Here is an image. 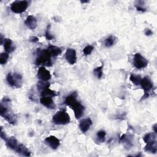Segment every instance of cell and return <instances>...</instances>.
Wrapping results in <instances>:
<instances>
[{
    "mask_svg": "<svg viewBox=\"0 0 157 157\" xmlns=\"http://www.w3.org/2000/svg\"><path fill=\"white\" fill-rule=\"evenodd\" d=\"M36 55L35 64L37 66L44 65L48 67L52 66V56L47 49L37 48L36 50Z\"/></svg>",
    "mask_w": 157,
    "mask_h": 157,
    "instance_id": "obj_1",
    "label": "cell"
},
{
    "mask_svg": "<svg viewBox=\"0 0 157 157\" xmlns=\"http://www.w3.org/2000/svg\"><path fill=\"white\" fill-rule=\"evenodd\" d=\"M70 117L65 110L58 111L52 117V121L57 125H65L70 122Z\"/></svg>",
    "mask_w": 157,
    "mask_h": 157,
    "instance_id": "obj_2",
    "label": "cell"
},
{
    "mask_svg": "<svg viewBox=\"0 0 157 157\" xmlns=\"http://www.w3.org/2000/svg\"><path fill=\"white\" fill-rule=\"evenodd\" d=\"M6 80L8 84L16 88H20L22 85L23 77L19 73L9 72L6 75Z\"/></svg>",
    "mask_w": 157,
    "mask_h": 157,
    "instance_id": "obj_3",
    "label": "cell"
},
{
    "mask_svg": "<svg viewBox=\"0 0 157 157\" xmlns=\"http://www.w3.org/2000/svg\"><path fill=\"white\" fill-rule=\"evenodd\" d=\"M28 7V2L26 1H15L10 5L11 10L15 13H21Z\"/></svg>",
    "mask_w": 157,
    "mask_h": 157,
    "instance_id": "obj_4",
    "label": "cell"
},
{
    "mask_svg": "<svg viewBox=\"0 0 157 157\" xmlns=\"http://www.w3.org/2000/svg\"><path fill=\"white\" fill-rule=\"evenodd\" d=\"M133 65L137 69H143L147 66L148 61L142 55L137 53L133 58Z\"/></svg>",
    "mask_w": 157,
    "mask_h": 157,
    "instance_id": "obj_5",
    "label": "cell"
},
{
    "mask_svg": "<svg viewBox=\"0 0 157 157\" xmlns=\"http://www.w3.org/2000/svg\"><path fill=\"white\" fill-rule=\"evenodd\" d=\"M69 107L73 110L76 119H79L82 117L84 113L85 107L80 102L76 100Z\"/></svg>",
    "mask_w": 157,
    "mask_h": 157,
    "instance_id": "obj_6",
    "label": "cell"
},
{
    "mask_svg": "<svg viewBox=\"0 0 157 157\" xmlns=\"http://www.w3.org/2000/svg\"><path fill=\"white\" fill-rule=\"evenodd\" d=\"M139 85L141 86L142 88L144 90V93L149 94V91L153 87V82H152L151 78L148 76H145V77L142 78Z\"/></svg>",
    "mask_w": 157,
    "mask_h": 157,
    "instance_id": "obj_7",
    "label": "cell"
},
{
    "mask_svg": "<svg viewBox=\"0 0 157 157\" xmlns=\"http://www.w3.org/2000/svg\"><path fill=\"white\" fill-rule=\"evenodd\" d=\"M37 78L43 82H47L51 78V74L49 71L45 69L44 66L40 67L37 73Z\"/></svg>",
    "mask_w": 157,
    "mask_h": 157,
    "instance_id": "obj_8",
    "label": "cell"
},
{
    "mask_svg": "<svg viewBox=\"0 0 157 157\" xmlns=\"http://www.w3.org/2000/svg\"><path fill=\"white\" fill-rule=\"evenodd\" d=\"M44 141L45 143L53 150H56L60 145V140L55 136L47 137Z\"/></svg>",
    "mask_w": 157,
    "mask_h": 157,
    "instance_id": "obj_9",
    "label": "cell"
},
{
    "mask_svg": "<svg viewBox=\"0 0 157 157\" xmlns=\"http://www.w3.org/2000/svg\"><path fill=\"white\" fill-rule=\"evenodd\" d=\"M65 57L67 61L70 64H74L77 61V55L75 50L71 48H67L65 53Z\"/></svg>",
    "mask_w": 157,
    "mask_h": 157,
    "instance_id": "obj_10",
    "label": "cell"
},
{
    "mask_svg": "<svg viewBox=\"0 0 157 157\" xmlns=\"http://www.w3.org/2000/svg\"><path fill=\"white\" fill-rule=\"evenodd\" d=\"M40 102L48 109H53L56 108V105L53 100L52 97L41 96L40 98Z\"/></svg>",
    "mask_w": 157,
    "mask_h": 157,
    "instance_id": "obj_11",
    "label": "cell"
},
{
    "mask_svg": "<svg viewBox=\"0 0 157 157\" xmlns=\"http://www.w3.org/2000/svg\"><path fill=\"white\" fill-rule=\"evenodd\" d=\"M92 124L93 122L90 118H83L81 120L79 123V128L82 132L85 133L90 129Z\"/></svg>",
    "mask_w": 157,
    "mask_h": 157,
    "instance_id": "obj_12",
    "label": "cell"
},
{
    "mask_svg": "<svg viewBox=\"0 0 157 157\" xmlns=\"http://www.w3.org/2000/svg\"><path fill=\"white\" fill-rule=\"evenodd\" d=\"M6 121L12 124H15L17 122V116L10 112L9 109L2 115H1Z\"/></svg>",
    "mask_w": 157,
    "mask_h": 157,
    "instance_id": "obj_13",
    "label": "cell"
},
{
    "mask_svg": "<svg viewBox=\"0 0 157 157\" xmlns=\"http://www.w3.org/2000/svg\"><path fill=\"white\" fill-rule=\"evenodd\" d=\"M25 25L30 29H34L37 27V20L33 15H29L25 21Z\"/></svg>",
    "mask_w": 157,
    "mask_h": 157,
    "instance_id": "obj_14",
    "label": "cell"
},
{
    "mask_svg": "<svg viewBox=\"0 0 157 157\" xmlns=\"http://www.w3.org/2000/svg\"><path fill=\"white\" fill-rule=\"evenodd\" d=\"M4 48L6 51V52L9 53L15 50V46L13 45V42L11 39L8 38H5L4 42Z\"/></svg>",
    "mask_w": 157,
    "mask_h": 157,
    "instance_id": "obj_15",
    "label": "cell"
},
{
    "mask_svg": "<svg viewBox=\"0 0 157 157\" xmlns=\"http://www.w3.org/2000/svg\"><path fill=\"white\" fill-rule=\"evenodd\" d=\"M6 145L7 146L13 150H16L17 148H18L19 144H18V141L16 139V138L13 136H12L8 139H7V140H6Z\"/></svg>",
    "mask_w": 157,
    "mask_h": 157,
    "instance_id": "obj_16",
    "label": "cell"
},
{
    "mask_svg": "<svg viewBox=\"0 0 157 157\" xmlns=\"http://www.w3.org/2000/svg\"><path fill=\"white\" fill-rule=\"evenodd\" d=\"M48 52L50 53L52 57H55L58 56L62 53V50L59 47H58L55 45H49L47 48Z\"/></svg>",
    "mask_w": 157,
    "mask_h": 157,
    "instance_id": "obj_17",
    "label": "cell"
},
{
    "mask_svg": "<svg viewBox=\"0 0 157 157\" xmlns=\"http://www.w3.org/2000/svg\"><path fill=\"white\" fill-rule=\"evenodd\" d=\"M120 142L123 143L125 145L126 148H129L132 147V144L131 141V136H127L126 134H123L120 138Z\"/></svg>",
    "mask_w": 157,
    "mask_h": 157,
    "instance_id": "obj_18",
    "label": "cell"
},
{
    "mask_svg": "<svg viewBox=\"0 0 157 157\" xmlns=\"http://www.w3.org/2000/svg\"><path fill=\"white\" fill-rule=\"evenodd\" d=\"M17 153H18L20 155L25 156H29L31 155L30 151L28 150V149L23 144H19L18 148L15 150Z\"/></svg>",
    "mask_w": 157,
    "mask_h": 157,
    "instance_id": "obj_19",
    "label": "cell"
},
{
    "mask_svg": "<svg viewBox=\"0 0 157 157\" xmlns=\"http://www.w3.org/2000/svg\"><path fill=\"white\" fill-rule=\"evenodd\" d=\"M145 151L150 152L151 153H156L157 151V142L155 141L153 142L146 144V145L144 147Z\"/></svg>",
    "mask_w": 157,
    "mask_h": 157,
    "instance_id": "obj_20",
    "label": "cell"
},
{
    "mask_svg": "<svg viewBox=\"0 0 157 157\" xmlns=\"http://www.w3.org/2000/svg\"><path fill=\"white\" fill-rule=\"evenodd\" d=\"M49 86H50V85H48L42 91L40 92L41 96H50L53 98L56 96L58 94V93L56 91L50 90L49 88Z\"/></svg>",
    "mask_w": 157,
    "mask_h": 157,
    "instance_id": "obj_21",
    "label": "cell"
},
{
    "mask_svg": "<svg viewBox=\"0 0 157 157\" xmlns=\"http://www.w3.org/2000/svg\"><path fill=\"white\" fill-rule=\"evenodd\" d=\"M155 132H149L146 134L144 137V141L146 143V144H148V143H151V142H153L156 140V136Z\"/></svg>",
    "mask_w": 157,
    "mask_h": 157,
    "instance_id": "obj_22",
    "label": "cell"
},
{
    "mask_svg": "<svg viewBox=\"0 0 157 157\" xmlns=\"http://www.w3.org/2000/svg\"><path fill=\"white\" fill-rule=\"evenodd\" d=\"M142 77L140 75H136L134 74H131L129 77L130 81L133 83L135 85H139Z\"/></svg>",
    "mask_w": 157,
    "mask_h": 157,
    "instance_id": "obj_23",
    "label": "cell"
},
{
    "mask_svg": "<svg viewBox=\"0 0 157 157\" xmlns=\"http://www.w3.org/2000/svg\"><path fill=\"white\" fill-rule=\"evenodd\" d=\"M115 42V37L113 36H110L105 39L104 45L106 47H112Z\"/></svg>",
    "mask_w": 157,
    "mask_h": 157,
    "instance_id": "obj_24",
    "label": "cell"
},
{
    "mask_svg": "<svg viewBox=\"0 0 157 157\" xmlns=\"http://www.w3.org/2000/svg\"><path fill=\"white\" fill-rule=\"evenodd\" d=\"M106 132L104 130H100L97 132L96 134V139L99 142H103L105 140Z\"/></svg>",
    "mask_w": 157,
    "mask_h": 157,
    "instance_id": "obj_25",
    "label": "cell"
},
{
    "mask_svg": "<svg viewBox=\"0 0 157 157\" xmlns=\"http://www.w3.org/2000/svg\"><path fill=\"white\" fill-rule=\"evenodd\" d=\"M102 68H103V65H101V66L97 67L94 69L93 70V73L98 78L100 79L102 77L103 75V72H102Z\"/></svg>",
    "mask_w": 157,
    "mask_h": 157,
    "instance_id": "obj_26",
    "label": "cell"
},
{
    "mask_svg": "<svg viewBox=\"0 0 157 157\" xmlns=\"http://www.w3.org/2000/svg\"><path fill=\"white\" fill-rule=\"evenodd\" d=\"M9 57V55L7 52H4L1 53L0 54V63L1 65L6 64V63L7 62L8 58Z\"/></svg>",
    "mask_w": 157,
    "mask_h": 157,
    "instance_id": "obj_27",
    "label": "cell"
},
{
    "mask_svg": "<svg viewBox=\"0 0 157 157\" xmlns=\"http://www.w3.org/2000/svg\"><path fill=\"white\" fill-rule=\"evenodd\" d=\"M144 1H137L135 2V7L138 11L145 12L146 11V9L144 7Z\"/></svg>",
    "mask_w": 157,
    "mask_h": 157,
    "instance_id": "obj_28",
    "label": "cell"
},
{
    "mask_svg": "<svg viewBox=\"0 0 157 157\" xmlns=\"http://www.w3.org/2000/svg\"><path fill=\"white\" fill-rule=\"evenodd\" d=\"M49 83H44L43 81H39L37 83V88L39 92L42 91L48 85H49Z\"/></svg>",
    "mask_w": 157,
    "mask_h": 157,
    "instance_id": "obj_29",
    "label": "cell"
},
{
    "mask_svg": "<svg viewBox=\"0 0 157 157\" xmlns=\"http://www.w3.org/2000/svg\"><path fill=\"white\" fill-rule=\"evenodd\" d=\"M93 49H94V47H93L92 45H86V46L83 48V53H84V55H85V56L89 55H90V54L91 53V52H93Z\"/></svg>",
    "mask_w": 157,
    "mask_h": 157,
    "instance_id": "obj_30",
    "label": "cell"
},
{
    "mask_svg": "<svg viewBox=\"0 0 157 157\" xmlns=\"http://www.w3.org/2000/svg\"><path fill=\"white\" fill-rule=\"evenodd\" d=\"M50 25L49 24L47 26V30L45 31V37L48 40H52L53 38H54V36L52 35L50 32Z\"/></svg>",
    "mask_w": 157,
    "mask_h": 157,
    "instance_id": "obj_31",
    "label": "cell"
},
{
    "mask_svg": "<svg viewBox=\"0 0 157 157\" xmlns=\"http://www.w3.org/2000/svg\"><path fill=\"white\" fill-rule=\"evenodd\" d=\"M29 41L31 42H37L39 41V38L36 36H33L29 39Z\"/></svg>",
    "mask_w": 157,
    "mask_h": 157,
    "instance_id": "obj_32",
    "label": "cell"
},
{
    "mask_svg": "<svg viewBox=\"0 0 157 157\" xmlns=\"http://www.w3.org/2000/svg\"><path fill=\"white\" fill-rule=\"evenodd\" d=\"M145 34L146 36H151L153 34V31L150 29H145Z\"/></svg>",
    "mask_w": 157,
    "mask_h": 157,
    "instance_id": "obj_33",
    "label": "cell"
},
{
    "mask_svg": "<svg viewBox=\"0 0 157 157\" xmlns=\"http://www.w3.org/2000/svg\"><path fill=\"white\" fill-rule=\"evenodd\" d=\"M1 137L3 140H7V137H6V134H5V132H4L3 129H2V128H1Z\"/></svg>",
    "mask_w": 157,
    "mask_h": 157,
    "instance_id": "obj_34",
    "label": "cell"
},
{
    "mask_svg": "<svg viewBox=\"0 0 157 157\" xmlns=\"http://www.w3.org/2000/svg\"><path fill=\"white\" fill-rule=\"evenodd\" d=\"M4 39L5 38L4 37L3 35L2 34H1V44L2 45L4 44Z\"/></svg>",
    "mask_w": 157,
    "mask_h": 157,
    "instance_id": "obj_35",
    "label": "cell"
},
{
    "mask_svg": "<svg viewBox=\"0 0 157 157\" xmlns=\"http://www.w3.org/2000/svg\"><path fill=\"white\" fill-rule=\"evenodd\" d=\"M153 130H154V132L156 133V132H157V131H156V124H155L153 125Z\"/></svg>",
    "mask_w": 157,
    "mask_h": 157,
    "instance_id": "obj_36",
    "label": "cell"
},
{
    "mask_svg": "<svg viewBox=\"0 0 157 157\" xmlns=\"http://www.w3.org/2000/svg\"><path fill=\"white\" fill-rule=\"evenodd\" d=\"M80 2H81V3H82V4H84V3H88V2H89V1H81Z\"/></svg>",
    "mask_w": 157,
    "mask_h": 157,
    "instance_id": "obj_37",
    "label": "cell"
}]
</instances>
